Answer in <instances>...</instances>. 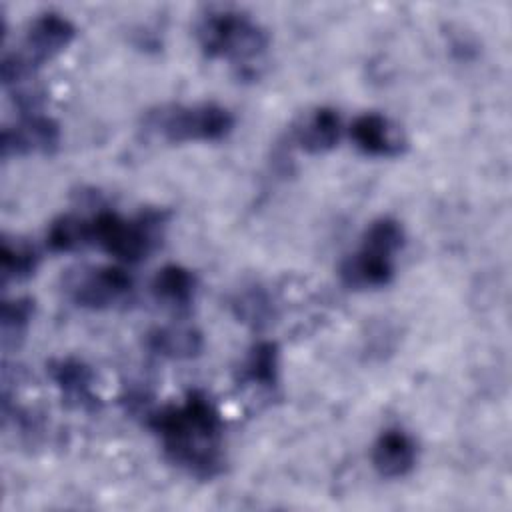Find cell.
<instances>
[{"label":"cell","instance_id":"6da1fadb","mask_svg":"<svg viewBox=\"0 0 512 512\" xmlns=\"http://www.w3.org/2000/svg\"><path fill=\"white\" fill-rule=\"evenodd\" d=\"M166 458L194 478L210 480L224 470V424L214 402L190 390L182 402L146 412Z\"/></svg>","mask_w":512,"mask_h":512},{"label":"cell","instance_id":"7a4b0ae2","mask_svg":"<svg viewBox=\"0 0 512 512\" xmlns=\"http://www.w3.org/2000/svg\"><path fill=\"white\" fill-rule=\"evenodd\" d=\"M166 214L162 210H144L126 218L114 210H98L90 216L92 244L124 264H136L148 258L162 238Z\"/></svg>","mask_w":512,"mask_h":512},{"label":"cell","instance_id":"3957f363","mask_svg":"<svg viewBox=\"0 0 512 512\" xmlns=\"http://www.w3.org/2000/svg\"><path fill=\"white\" fill-rule=\"evenodd\" d=\"M196 40L204 56L246 64L268 48L266 30L246 12L218 8L196 24Z\"/></svg>","mask_w":512,"mask_h":512},{"label":"cell","instance_id":"277c9868","mask_svg":"<svg viewBox=\"0 0 512 512\" xmlns=\"http://www.w3.org/2000/svg\"><path fill=\"white\" fill-rule=\"evenodd\" d=\"M144 128L170 144L218 142L234 128V116L220 104H166L144 116Z\"/></svg>","mask_w":512,"mask_h":512},{"label":"cell","instance_id":"5b68a950","mask_svg":"<svg viewBox=\"0 0 512 512\" xmlns=\"http://www.w3.org/2000/svg\"><path fill=\"white\" fill-rule=\"evenodd\" d=\"M76 36L74 24L58 12H44L36 16L24 34L22 50L4 54L2 84L18 86L34 78L36 70L66 50Z\"/></svg>","mask_w":512,"mask_h":512},{"label":"cell","instance_id":"8992f818","mask_svg":"<svg viewBox=\"0 0 512 512\" xmlns=\"http://www.w3.org/2000/svg\"><path fill=\"white\" fill-rule=\"evenodd\" d=\"M132 276L122 266L86 268L68 284V294L76 306L88 310H108L130 298Z\"/></svg>","mask_w":512,"mask_h":512},{"label":"cell","instance_id":"52a82bcc","mask_svg":"<svg viewBox=\"0 0 512 512\" xmlns=\"http://www.w3.org/2000/svg\"><path fill=\"white\" fill-rule=\"evenodd\" d=\"M2 158L54 154L60 146V126L42 112L20 114L18 122L2 128Z\"/></svg>","mask_w":512,"mask_h":512},{"label":"cell","instance_id":"ba28073f","mask_svg":"<svg viewBox=\"0 0 512 512\" xmlns=\"http://www.w3.org/2000/svg\"><path fill=\"white\" fill-rule=\"evenodd\" d=\"M48 376L60 390L66 406L82 412H98L102 408L100 396L94 392V372L78 358H54L46 364Z\"/></svg>","mask_w":512,"mask_h":512},{"label":"cell","instance_id":"9c48e42d","mask_svg":"<svg viewBox=\"0 0 512 512\" xmlns=\"http://www.w3.org/2000/svg\"><path fill=\"white\" fill-rule=\"evenodd\" d=\"M350 136L360 152L376 158H396L406 150L402 130L380 112H364L354 118Z\"/></svg>","mask_w":512,"mask_h":512},{"label":"cell","instance_id":"30bf717a","mask_svg":"<svg viewBox=\"0 0 512 512\" xmlns=\"http://www.w3.org/2000/svg\"><path fill=\"white\" fill-rule=\"evenodd\" d=\"M338 274L342 284L352 290L384 288L394 278V256L368 244H360L356 252L342 260Z\"/></svg>","mask_w":512,"mask_h":512},{"label":"cell","instance_id":"8fae6325","mask_svg":"<svg viewBox=\"0 0 512 512\" xmlns=\"http://www.w3.org/2000/svg\"><path fill=\"white\" fill-rule=\"evenodd\" d=\"M416 456L418 448L414 438L400 428H388L380 432L370 452L374 470L384 478L406 476L414 468Z\"/></svg>","mask_w":512,"mask_h":512},{"label":"cell","instance_id":"7c38bea8","mask_svg":"<svg viewBox=\"0 0 512 512\" xmlns=\"http://www.w3.org/2000/svg\"><path fill=\"white\" fill-rule=\"evenodd\" d=\"M340 116L334 108L320 106L300 118L294 126L296 144L308 154H324L340 140Z\"/></svg>","mask_w":512,"mask_h":512},{"label":"cell","instance_id":"4fadbf2b","mask_svg":"<svg viewBox=\"0 0 512 512\" xmlns=\"http://www.w3.org/2000/svg\"><path fill=\"white\" fill-rule=\"evenodd\" d=\"M150 292L156 298V302H160L162 306L182 312V310H188L194 300L196 278L184 266L166 264L154 274L150 282Z\"/></svg>","mask_w":512,"mask_h":512},{"label":"cell","instance_id":"5bb4252c","mask_svg":"<svg viewBox=\"0 0 512 512\" xmlns=\"http://www.w3.org/2000/svg\"><path fill=\"white\" fill-rule=\"evenodd\" d=\"M146 346L162 358L190 360L202 352L204 340L190 326H158L146 334Z\"/></svg>","mask_w":512,"mask_h":512},{"label":"cell","instance_id":"9a60e30c","mask_svg":"<svg viewBox=\"0 0 512 512\" xmlns=\"http://www.w3.org/2000/svg\"><path fill=\"white\" fill-rule=\"evenodd\" d=\"M278 368H280L278 344L272 340H260L248 350L240 366L238 380L244 386L272 390L278 384Z\"/></svg>","mask_w":512,"mask_h":512},{"label":"cell","instance_id":"2e32d148","mask_svg":"<svg viewBox=\"0 0 512 512\" xmlns=\"http://www.w3.org/2000/svg\"><path fill=\"white\" fill-rule=\"evenodd\" d=\"M46 244L52 252H76L92 244L90 218L62 214L46 230Z\"/></svg>","mask_w":512,"mask_h":512},{"label":"cell","instance_id":"e0dca14e","mask_svg":"<svg viewBox=\"0 0 512 512\" xmlns=\"http://www.w3.org/2000/svg\"><path fill=\"white\" fill-rule=\"evenodd\" d=\"M38 252L34 250L32 244L20 238H8L2 236V246H0V274H2V284L6 286L8 282H20L30 278L36 268H38Z\"/></svg>","mask_w":512,"mask_h":512},{"label":"cell","instance_id":"ac0fdd59","mask_svg":"<svg viewBox=\"0 0 512 512\" xmlns=\"http://www.w3.org/2000/svg\"><path fill=\"white\" fill-rule=\"evenodd\" d=\"M34 316V300L32 298H14L2 302V314H0V326H2V346L4 350L18 346V342L24 338L26 328Z\"/></svg>","mask_w":512,"mask_h":512},{"label":"cell","instance_id":"d6986e66","mask_svg":"<svg viewBox=\"0 0 512 512\" xmlns=\"http://www.w3.org/2000/svg\"><path fill=\"white\" fill-rule=\"evenodd\" d=\"M234 308L238 312L240 318H244V322H252L256 326H260L262 322H266L268 318V300L262 292H248L244 296H238V300L234 302Z\"/></svg>","mask_w":512,"mask_h":512}]
</instances>
